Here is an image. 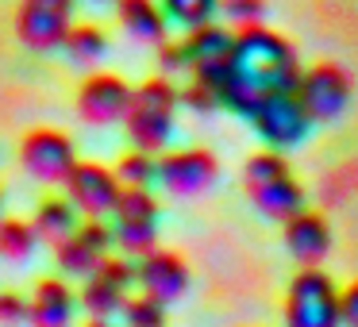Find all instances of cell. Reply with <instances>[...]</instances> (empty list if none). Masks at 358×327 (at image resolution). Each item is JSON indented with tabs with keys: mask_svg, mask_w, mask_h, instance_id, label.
I'll return each mask as SVG.
<instances>
[{
	"mask_svg": "<svg viewBox=\"0 0 358 327\" xmlns=\"http://www.w3.org/2000/svg\"><path fill=\"white\" fill-rule=\"evenodd\" d=\"M0 327H31V300L16 289H0Z\"/></svg>",
	"mask_w": 358,
	"mask_h": 327,
	"instance_id": "cell-28",
	"label": "cell"
},
{
	"mask_svg": "<svg viewBox=\"0 0 358 327\" xmlns=\"http://www.w3.org/2000/svg\"><path fill=\"white\" fill-rule=\"evenodd\" d=\"M120 316H124V327H166V304L147 293H135L127 296Z\"/></svg>",
	"mask_w": 358,
	"mask_h": 327,
	"instance_id": "cell-25",
	"label": "cell"
},
{
	"mask_svg": "<svg viewBox=\"0 0 358 327\" xmlns=\"http://www.w3.org/2000/svg\"><path fill=\"white\" fill-rule=\"evenodd\" d=\"M181 108V89L170 78H147L131 93V108H127V139L135 150H162L173 135V116Z\"/></svg>",
	"mask_w": 358,
	"mask_h": 327,
	"instance_id": "cell-3",
	"label": "cell"
},
{
	"mask_svg": "<svg viewBox=\"0 0 358 327\" xmlns=\"http://www.w3.org/2000/svg\"><path fill=\"white\" fill-rule=\"evenodd\" d=\"M250 124H255V131L262 135V143L270 150H289L308 135L312 119L304 116L296 93H278V96H270V101L258 104V112L250 116Z\"/></svg>",
	"mask_w": 358,
	"mask_h": 327,
	"instance_id": "cell-14",
	"label": "cell"
},
{
	"mask_svg": "<svg viewBox=\"0 0 358 327\" xmlns=\"http://www.w3.org/2000/svg\"><path fill=\"white\" fill-rule=\"evenodd\" d=\"M350 73L339 62H316L301 73L296 101L312 124H335L350 104Z\"/></svg>",
	"mask_w": 358,
	"mask_h": 327,
	"instance_id": "cell-6",
	"label": "cell"
},
{
	"mask_svg": "<svg viewBox=\"0 0 358 327\" xmlns=\"http://www.w3.org/2000/svg\"><path fill=\"white\" fill-rule=\"evenodd\" d=\"M20 166L31 173L35 181H47V185H66V177L78 166V150L73 139L58 127H35L20 139Z\"/></svg>",
	"mask_w": 358,
	"mask_h": 327,
	"instance_id": "cell-8",
	"label": "cell"
},
{
	"mask_svg": "<svg viewBox=\"0 0 358 327\" xmlns=\"http://www.w3.org/2000/svg\"><path fill=\"white\" fill-rule=\"evenodd\" d=\"M181 108L196 112V116H212V112L224 108V101H220V93L212 85H204V81H193L189 78V85L181 89Z\"/></svg>",
	"mask_w": 358,
	"mask_h": 327,
	"instance_id": "cell-27",
	"label": "cell"
},
{
	"mask_svg": "<svg viewBox=\"0 0 358 327\" xmlns=\"http://www.w3.org/2000/svg\"><path fill=\"white\" fill-rule=\"evenodd\" d=\"M166 12V20L185 31H196L204 24H216L220 16V0H158Z\"/></svg>",
	"mask_w": 358,
	"mask_h": 327,
	"instance_id": "cell-23",
	"label": "cell"
},
{
	"mask_svg": "<svg viewBox=\"0 0 358 327\" xmlns=\"http://www.w3.org/2000/svg\"><path fill=\"white\" fill-rule=\"evenodd\" d=\"M127 296H131V293H127L124 285H116V281H108L104 273L85 277V281H81V289H78V304L85 308V316L89 319H104V324L124 312Z\"/></svg>",
	"mask_w": 358,
	"mask_h": 327,
	"instance_id": "cell-20",
	"label": "cell"
},
{
	"mask_svg": "<svg viewBox=\"0 0 358 327\" xmlns=\"http://www.w3.org/2000/svg\"><path fill=\"white\" fill-rule=\"evenodd\" d=\"M243 189L247 201L255 204V212H262L266 219L289 224L296 212H304V185L293 177L289 158L281 150H258L243 166Z\"/></svg>",
	"mask_w": 358,
	"mask_h": 327,
	"instance_id": "cell-2",
	"label": "cell"
},
{
	"mask_svg": "<svg viewBox=\"0 0 358 327\" xmlns=\"http://www.w3.org/2000/svg\"><path fill=\"white\" fill-rule=\"evenodd\" d=\"M116 239H112V224L104 219H81V227L66 242L55 247V262L66 277H93L101 270V262L112 254Z\"/></svg>",
	"mask_w": 358,
	"mask_h": 327,
	"instance_id": "cell-12",
	"label": "cell"
},
{
	"mask_svg": "<svg viewBox=\"0 0 358 327\" xmlns=\"http://www.w3.org/2000/svg\"><path fill=\"white\" fill-rule=\"evenodd\" d=\"M62 50L78 70H96L104 62V54H108V35L96 24H73V31L66 35Z\"/></svg>",
	"mask_w": 358,
	"mask_h": 327,
	"instance_id": "cell-21",
	"label": "cell"
},
{
	"mask_svg": "<svg viewBox=\"0 0 358 327\" xmlns=\"http://www.w3.org/2000/svg\"><path fill=\"white\" fill-rule=\"evenodd\" d=\"M281 242L293 254V262H301V270H316L331 250V227L320 212L304 208L289 224H281Z\"/></svg>",
	"mask_w": 358,
	"mask_h": 327,
	"instance_id": "cell-16",
	"label": "cell"
},
{
	"mask_svg": "<svg viewBox=\"0 0 358 327\" xmlns=\"http://www.w3.org/2000/svg\"><path fill=\"white\" fill-rule=\"evenodd\" d=\"M31 227H35V235H39V242L58 247V242H66L81 227V216H78V208H73L66 196H47V201L35 208Z\"/></svg>",
	"mask_w": 358,
	"mask_h": 327,
	"instance_id": "cell-19",
	"label": "cell"
},
{
	"mask_svg": "<svg viewBox=\"0 0 358 327\" xmlns=\"http://www.w3.org/2000/svg\"><path fill=\"white\" fill-rule=\"evenodd\" d=\"M339 316H343V327H358V281L339 289Z\"/></svg>",
	"mask_w": 358,
	"mask_h": 327,
	"instance_id": "cell-31",
	"label": "cell"
},
{
	"mask_svg": "<svg viewBox=\"0 0 358 327\" xmlns=\"http://www.w3.org/2000/svg\"><path fill=\"white\" fill-rule=\"evenodd\" d=\"M39 247V235L27 219H16V216H4L0 219V258L4 262H27Z\"/></svg>",
	"mask_w": 358,
	"mask_h": 327,
	"instance_id": "cell-22",
	"label": "cell"
},
{
	"mask_svg": "<svg viewBox=\"0 0 358 327\" xmlns=\"http://www.w3.org/2000/svg\"><path fill=\"white\" fill-rule=\"evenodd\" d=\"M220 181V162L204 147L166 150L158 154V185L173 196H201Z\"/></svg>",
	"mask_w": 358,
	"mask_h": 327,
	"instance_id": "cell-10",
	"label": "cell"
},
{
	"mask_svg": "<svg viewBox=\"0 0 358 327\" xmlns=\"http://www.w3.org/2000/svg\"><path fill=\"white\" fill-rule=\"evenodd\" d=\"M112 239L120 254L139 262L143 254L158 250V196L150 189H124L112 212Z\"/></svg>",
	"mask_w": 358,
	"mask_h": 327,
	"instance_id": "cell-5",
	"label": "cell"
},
{
	"mask_svg": "<svg viewBox=\"0 0 358 327\" xmlns=\"http://www.w3.org/2000/svg\"><path fill=\"white\" fill-rule=\"evenodd\" d=\"M66 201L78 208L81 219H104L116 212V201L124 193L116 170H108L104 162H78L73 173L66 177Z\"/></svg>",
	"mask_w": 358,
	"mask_h": 327,
	"instance_id": "cell-9",
	"label": "cell"
},
{
	"mask_svg": "<svg viewBox=\"0 0 358 327\" xmlns=\"http://www.w3.org/2000/svg\"><path fill=\"white\" fill-rule=\"evenodd\" d=\"M31 327H73L78 319V289L66 277H39L31 289Z\"/></svg>",
	"mask_w": 358,
	"mask_h": 327,
	"instance_id": "cell-17",
	"label": "cell"
},
{
	"mask_svg": "<svg viewBox=\"0 0 358 327\" xmlns=\"http://www.w3.org/2000/svg\"><path fill=\"white\" fill-rule=\"evenodd\" d=\"M116 20L135 43L162 47L170 39V20L158 0H116Z\"/></svg>",
	"mask_w": 358,
	"mask_h": 327,
	"instance_id": "cell-18",
	"label": "cell"
},
{
	"mask_svg": "<svg viewBox=\"0 0 358 327\" xmlns=\"http://www.w3.org/2000/svg\"><path fill=\"white\" fill-rule=\"evenodd\" d=\"M281 316H285V327H343L339 285L331 281V273H324L320 266L293 273Z\"/></svg>",
	"mask_w": 358,
	"mask_h": 327,
	"instance_id": "cell-4",
	"label": "cell"
},
{
	"mask_svg": "<svg viewBox=\"0 0 358 327\" xmlns=\"http://www.w3.org/2000/svg\"><path fill=\"white\" fill-rule=\"evenodd\" d=\"M0 204H4V193H0Z\"/></svg>",
	"mask_w": 358,
	"mask_h": 327,
	"instance_id": "cell-34",
	"label": "cell"
},
{
	"mask_svg": "<svg viewBox=\"0 0 358 327\" xmlns=\"http://www.w3.org/2000/svg\"><path fill=\"white\" fill-rule=\"evenodd\" d=\"M301 58L296 47L273 27H247L235 31V50H231V70L220 85V101L235 116H255L258 104L278 93H296L301 85Z\"/></svg>",
	"mask_w": 358,
	"mask_h": 327,
	"instance_id": "cell-1",
	"label": "cell"
},
{
	"mask_svg": "<svg viewBox=\"0 0 358 327\" xmlns=\"http://www.w3.org/2000/svg\"><path fill=\"white\" fill-rule=\"evenodd\" d=\"M131 93L120 73H89L78 89V116L89 127H108V124H124L127 108H131Z\"/></svg>",
	"mask_w": 358,
	"mask_h": 327,
	"instance_id": "cell-13",
	"label": "cell"
},
{
	"mask_svg": "<svg viewBox=\"0 0 358 327\" xmlns=\"http://www.w3.org/2000/svg\"><path fill=\"white\" fill-rule=\"evenodd\" d=\"M185 54H189V78L204 81L220 93L227 70H231V50H235V31L220 24H204L196 31H185Z\"/></svg>",
	"mask_w": 358,
	"mask_h": 327,
	"instance_id": "cell-11",
	"label": "cell"
},
{
	"mask_svg": "<svg viewBox=\"0 0 358 327\" xmlns=\"http://www.w3.org/2000/svg\"><path fill=\"white\" fill-rule=\"evenodd\" d=\"M220 16L235 31H247V27H258L266 20V0H220Z\"/></svg>",
	"mask_w": 358,
	"mask_h": 327,
	"instance_id": "cell-26",
	"label": "cell"
},
{
	"mask_svg": "<svg viewBox=\"0 0 358 327\" xmlns=\"http://www.w3.org/2000/svg\"><path fill=\"white\" fill-rule=\"evenodd\" d=\"M189 281H193V273H189V262L178 254V250H150V254H143L139 262H135V285H139V293L155 296V300L162 304H173L181 300V296L189 293Z\"/></svg>",
	"mask_w": 358,
	"mask_h": 327,
	"instance_id": "cell-15",
	"label": "cell"
},
{
	"mask_svg": "<svg viewBox=\"0 0 358 327\" xmlns=\"http://www.w3.org/2000/svg\"><path fill=\"white\" fill-rule=\"evenodd\" d=\"M116 177L124 189H150L158 181V154H147V150H124L116 162Z\"/></svg>",
	"mask_w": 358,
	"mask_h": 327,
	"instance_id": "cell-24",
	"label": "cell"
},
{
	"mask_svg": "<svg viewBox=\"0 0 358 327\" xmlns=\"http://www.w3.org/2000/svg\"><path fill=\"white\" fill-rule=\"evenodd\" d=\"M173 73H189V54H185V43L181 39H166L158 47V78H170Z\"/></svg>",
	"mask_w": 358,
	"mask_h": 327,
	"instance_id": "cell-29",
	"label": "cell"
},
{
	"mask_svg": "<svg viewBox=\"0 0 358 327\" xmlns=\"http://www.w3.org/2000/svg\"><path fill=\"white\" fill-rule=\"evenodd\" d=\"M73 8L78 0H20L16 35L27 50H62L66 35L73 31Z\"/></svg>",
	"mask_w": 358,
	"mask_h": 327,
	"instance_id": "cell-7",
	"label": "cell"
},
{
	"mask_svg": "<svg viewBox=\"0 0 358 327\" xmlns=\"http://www.w3.org/2000/svg\"><path fill=\"white\" fill-rule=\"evenodd\" d=\"M93 4H116V0H93Z\"/></svg>",
	"mask_w": 358,
	"mask_h": 327,
	"instance_id": "cell-33",
	"label": "cell"
},
{
	"mask_svg": "<svg viewBox=\"0 0 358 327\" xmlns=\"http://www.w3.org/2000/svg\"><path fill=\"white\" fill-rule=\"evenodd\" d=\"M81 327H112V324H104V319H89V324H81Z\"/></svg>",
	"mask_w": 358,
	"mask_h": 327,
	"instance_id": "cell-32",
	"label": "cell"
},
{
	"mask_svg": "<svg viewBox=\"0 0 358 327\" xmlns=\"http://www.w3.org/2000/svg\"><path fill=\"white\" fill-rule=\"evenodd\" d=\"M96 273H104L108 281L124 285L127 293L135 289V262H131V258H124V254H108V258L101 262V270H96Z\"/></svg>",
	"mask_w": 358,
	"mask_h": 327,
	"instance_id": "cell-30",
	"label": "cell"
}]
</instances>
